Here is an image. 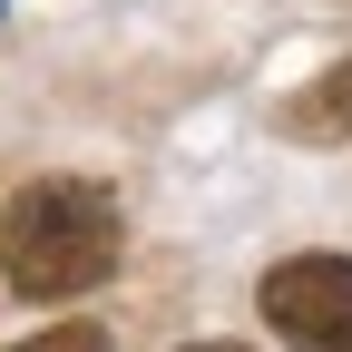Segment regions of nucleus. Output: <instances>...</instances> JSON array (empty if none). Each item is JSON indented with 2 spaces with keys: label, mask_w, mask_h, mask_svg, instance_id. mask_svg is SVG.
Wrapping results in <instances>:
<instances>
[{
  "label": "nucleus",
  "mask_w": 352,
  "mask_h": 352,
  "mask_svg": "<svg viewBox=\"0 0 352 352\" xmlns=\"http://www.w3.org/2000/svg\"><path fill=\"white\" fill-rule=\"evenodd\" d=\"M264 323L294 352H352V254H284L264 274Z\"/></svg>",
  "instance_id": "f03ea898"
},
{
  "label": "nucleus",
  "mask_w": 352,
  "mask_h": 352,
  "mask_svg": "<svg viewBox=\"0 0 352 352\" xmlns=\"http://www.w3.org/2000/svg\"><path fill=\"white\" fill-rule=\"evenodd\" d=\"M118 274V196L98 176H39L0 215V284L30 303H69Z\"/></svg>",
  "instance_id": "f257e3e1"
},
{
  "label": "nucleus",
  "mask_w": 352,
  "mask_h": 352,
  "mask_svg": "<svg viewBox=\"0 0 352 352\" xmlns=\"http://www.w3.org/2000/svg\"><path fill=\"white\" fill-rule=\"evenodd\" d=\"M186 352H245V342H186Z\"/></svg>",
  "instance_id": "39448f33"
},
{
  "label": "nucleus",
  "mask_w": 352,
  "mask_h": 352,
  "mask_svg": "<svg viewBox=\"0 0 352 352\" xmlns=\"http://www.w3.org/2000/svg\"><path fill=\"white\" fill-rule=\"evenodd\" d=\"M284 127H294L303 147H333V138H352V59H342V69H323L314 88H303V98L284 108Z\"/></svg>",
  "instance_id": "7ed1b4c3"
},
{
  "label": "nucleus",
  "mask_w": 352,
  "mask_h": 352,
  "mask_svg": "<svg viewBox=\"0 0 352 352\" xmlns=\"http://www.w3.org/2000/svg\"><path fill=\"white\" fill-rule=\"evenodd\" d=\"M20 352H108V333L98 323H59V333H30Z\"/></svg>",
  "instance_id": "20e7f679"
}]
</instances>
